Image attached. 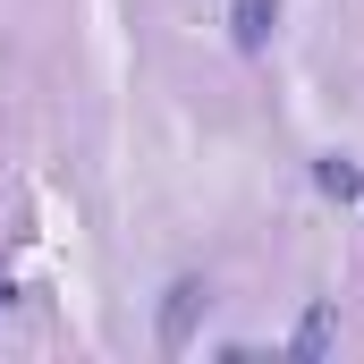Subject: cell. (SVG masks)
Instances as JSON below:
<instances>
[{
	"instance_id": "6da1fadb",
	"label": "cell",
	"mask_w": 364,
	"mask_h": 364,
	"mask_svg": "<svg viewBox=\"0 0 364 364\" xmlns=\"http://www.w3.org/2000/svg\"><path fill=\"white\" fill-rule=\"evenodd\" d=\"M195 314H203V279H178V288H170V305H161V348H170V356L186 348Z\"/></svg>"
},
{
	"instance_id": "7a4b0ae2",
	"label": "cell",
	"mask_w": 364,
	"mask_h": 364,
	"mask_svg": "<svg viewBox=\"0 0 364 364\" xmlns=\"http://www.w3.org/2000/svg\"><path fill=\"white\" fill-rule=\"evenodd\" d=\"M229 26H237V43H246V51H263V43H272V26H279V0H237V17H229Z\"/></svg>"
},
{
	"instance_id": "3957f363",
	"label": "cell",
	"mask_w": 364,
	"mask_h": 364,
	"mask_svg": "<svg viewBox=\"0 0 364 364\" xmlns=\"http://www.w3.org/2000/svg\"><path fill=\"white\" fill-rule=\"evenodd\" d=\"M322 348H331V314H305L296 322V356H322Z\"/></svg>"
},
{
	"instance_id": "277c9868",
	"label": "cell",
	"mask_w": 364,
	"mask_h": 364,
	"mask_svg": "<svg viewBox=\"0 0 364 364\" xmlns=\"http://www.w3.org/2000/svg\"><path fill=\"white\" fill-rule=\"evenodd\" d=\"M322 186H331V195H364V170L356 161H322Z\"/></svg>"
},
{
	"instance_id": "5b68a950",
	"label": "cell",
	"mask_w": 364,
	"mask_h": 364,
	"mask_svg": "<svg viewBox=\"0 0 364 364\" xmlns=\"http://www.w3.org/2000/svg\"><path fill=\"white\" fill-rule=\"evenodd\" d=\"M9 296H17V288H9V272H0V305H9Z\"/></svg>"
}]
</instances>
